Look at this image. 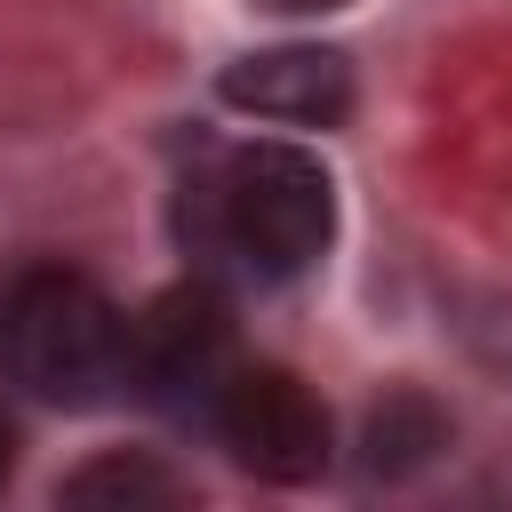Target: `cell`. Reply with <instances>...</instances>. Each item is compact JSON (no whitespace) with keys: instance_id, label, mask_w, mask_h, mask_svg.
<instances>
[{"instance_id":"obj_1","label":"cell","mask_w":512,"mask_h":512,"mask_svg":"<svg viewBox=\"0 0 512 512\" xmlns=\"http://www.w3.org/2000/svg\"><path fill=\"white\" fill-rule=\"evenodd\" d=\"M176 232L216 288H288L336 240V184L320 152L280 136L208 144L176 192Z\"/></svg>"},{"instance_id":"obj_2","label":"cell","mask_w":512,"mask_h":512,"mask_svg":"<svg viewBox=\"0 0 512 512\" xmlns=\"http://www.w3.org/2000/svg\"><path fill=\"white\" fill-rule=\"evenodd\" d=\"M0 376L40 408H112L128 392V312L64 264L0 288Z\"/></svg>"},{"instance_id":"obj_3","label":"cell","mask_w":512,"mask_h":512,"mask_svg":"<svg viewBox=\"0 0 512 512\" xmlns=\"http://www.w3.org/2000/svg\"><path fill=\"white\" fill-rule=\"evenodd\" d=\"M240 360L248 352H240V328H232V304L216 280H184L128 320V400H144L176 424H208V408Z\"/></svg>"},{"instance_id":"obj_4","label":"cell","mask_w":512,"mask_h":512,"mask_svg":"<svg viewBox=\"0 0 512 512\" xmlns=\"http://www.w3.org/2000/svg\"><path fill=\"white\" fill-rule=\"evenodd\" d=\"M200 432H208L240 472L280 480V488H288V480H312V472L328 464V448H336V440H328V408L312 400V384L288 376V368H272V360H240Z\"/></svg>"},{"instance_id":"obj_5","label":"cell","mask_w":512,"mask_h":512,"mask_svg":"<svg viewBox=\"0 0 512 512\" xmlns=\"http://www.w3.org/2000/svg\"><path fill=\"white\" fill-rule=\"evenodd\" d=\"M224 104L280 128H336L352 112V64L336 48H264L224 72Z\"/></svg>"},{"instance_id":"obj_6","label":"cell","mask_w":512,"mask_h":512,"mask_svg":"<svg viewBox=\"0 0 512 512\" xmlns=\"http://www.w3.org/2000/svg\"><path fill=\"white\" fill-rule=\"evenodd\" d=\"M72 496H176V480L168 472H152V464H88L80 480H72Z\"/></svg>"},{"instance_id":"obj_7","label":"cell","mask_w":512,"mask_h":512,"mask_svg":"<svg viewBox=\"0 0 512 512\" xmlns=\"http://www.w3.org/2000/svg\"><path fill=\"white\" fill-rule=\"evenodd\" d=\"M8 464H16V416L0 408V480H8Z\"/></svg>"},{"instance_id":"obj_8","label":"cell","mask_w":512,"mask_h":512,"mask_svg":"<svg viewBox=\"0 0 512 512\" xmlns=\"http://www.w3.org/2000/svg\"><path fill=\"white\" fill-rule=\"evenodd\" d=\"M264 8H280V16H320V8H344V0H264Z\"/></svg>"}]
</instances>
